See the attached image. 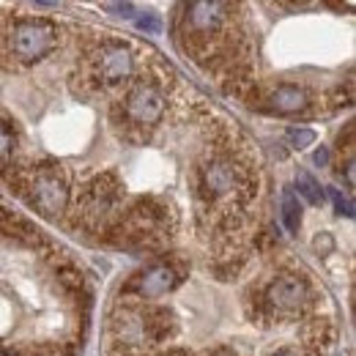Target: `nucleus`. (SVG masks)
<instances>
[{"instance_id":"1","label":"nucleus","mask_w":356,"mask_h":356,"mask_svg":"<svg viewBox=\"0 0 356 356\" xmlns=\"http://www.w3.org/2000/svg\"><path fill=\"white\" fill-rule=\"evenodd\" d=\"M296 211H299L296 197H293L291 192H285V195H282V220H285V225H288L291 233L299 230V217H296Z\"/></svg>"},{"instance_id":"2","label":"nucleus","mask_w":356,"mask_h":356,"mask_svg":"<svg viewBox=\"0 0 356 356\" xmlns=\"http://www.w3.org/2000/svg\"><path fill=\"white\" fill-rule=\"evenodd\" d=\"M299 192L310 200L312 206H321V203H323V195H318V184H315V178H310L307 173H299Z\"/></svg>"}]
</instances>
